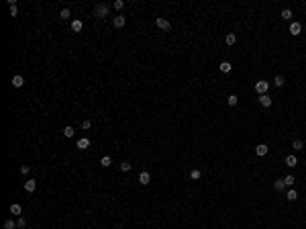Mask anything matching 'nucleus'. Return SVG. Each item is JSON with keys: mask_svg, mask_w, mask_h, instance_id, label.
<instances>
[{"mask_svg": "<svg viewBox=\"0 0 306 229\" xmlns=\"http://www.w3.org/2000/svg\"><path fill=\"white\" fill-rule=\"evenodd\" d=\"M284 182H286V186H290V188H292V184L296 182V178H294V176H286V178H284Z\"/></svg>", "mask_w": 306, "mask_h": 229, "instance_id": "nucleus-27", "label": "nucleus"}, {"mask_svg": "<svg viewBox=\"0 0 306 229\" xmlns=\"http://www.w3.org/2000/svg\"><path fill=\"white\" fill-rule=\"evenodd\" d=\"M273 188H276V190H284V188H286V182H284V178H277V180H273Z\"/></svg>", "mask_w": 306, "mask_h": 229, "instance_id": "nucleus-10", "label": "nucleus"}, {"mask_svg": "<svg viewBox=\"0 0 306 229\" xmlns=\"http://www.w3.org/2000/svg\"><path fill=\"white\" fill-rule=\"evenodd\" d=\"M20 172H23V174L27 176V174H29V172H31V168H29V166H23V168H20Z\"/></svg>", "mask_w": 306, "mask_h": 229, "instance_id": "nucleus-33", "label": "nucleus"}, {"mask_svg": "<svg viewBox=\"0 0 306 229\" xmlns=\"http://www.w3.org/2000/svg\"><path fill=\"white\" fill-rule=\"evenodd\" d=\"M121 170L122 172H129V170H131V164H129V162H122V164H121Z\"/></svg>", "mask_w": 306, "mask_h": 229, "instance_id": "nucleus-29", "label": "nucleus"}, {"mask_svg": "<svg viewBox=\"0 0 306 229\" xmlns=\"http://www.w3.org/2000/svg\"><path fill=\"white\" fill-rule=\"evenodd\" d=\"M235 41H237V35L235 33H228L227 37H224V43L227 45H235Z\"/></svg>", "mask_w": 306, "mask_h": 229, "instance_id": "nucleus-14", "label": "nucleus"}, {"mask_svg": "<svg viewBox=\"0 0 306 229\" xmlns=\"http://www.w3.org/2000/svg\"><path fill=\"white\" fill-rule=\"evenodd\" d=\"M110 164H112V162H110V158H108V156H104V158L100 160V166H104V168H108Z\"/></svg>", "mask_w": 306, "mask_h": 229, "instance_id": "nucleus-26", "label": "nucleus"}, {"mask_svg": "<svg viewBox=\"0 0 306 229\" xmlns=\"http://www.w3.org/2000/svg\"><path fill=\"white\" fill-rule=\"evenodd\" d=\"M73 133H76L73 127H65V129H63V135H65V137H73Z\"/></svg>", "mask_w": 306, "mask_h": 229, "instance_id": "nucleus-24", "label": "nucleus"}, {"mask_svg": "<svg viewBox=\"0 0 306 229\" xmlns=\"http://www.w3.org/2000/svg\"><path fill=\"white\" fill-rule=\"evenodd\" d=\"M267 151H269V147H267L265 143H259V145L255 147V153H257V156H267Z\"/></svg>", "mask_w": 306, "mask_h": 229, "instance_id": "nucleus-6", "label": "nucleus"}, {"mask_svg": "<svg viewBox=\"0 0 306 229\" xmlns=\"http://www.w3.org/2000/svg\"><path fill=\"white\" fill-rule=\"evenodd\" d=\"M282 19H284V21H290V19H292V10H290V8H284V10H282Z\"/></svg>", "mask_w": 306, "mask_h": 229, "instance_id": "nucleus-23", "label": "nucleus"}, {"mask_svg": "<svg viewBox=\"0 0 306 229\" xmlns=\"http://www.w3.org/2000/svg\"><path fill=\"white\" fill-rule=\"evenodd\" d=\"M284 84H286V80H284V76H276V78H273V86L282 88Z\"/></svg>", "mask_w": 306, "mask_h": 229, "instance_id": "nucleus-17", "label": "nucleus"}, {"mask_svg": "<svg viewBox=\"0 0 306 229\" xmlns=\"http://www.w3.org/2000/svg\"><path fill=\"white\" fill-rule=\"evenodd\" d=\"M82 27H84L82 21H73V23H72V31H76V33H80V31H82Z\"/></svg>", "mask_w": 306, "mask_h": 229, "instance_id": "nucleus-19", "label": "nucleus"}, {"mask_svg": "<svg viewBox=\"0 0 306 229\" xmlns=\"http://www.w3.org/2000/svg\"><path fill=\"white\" fill-rule=\"evenodd\" d=\"M125 23H126V19H125V16H117V19H114V27H117V29L125 27Z\"/></svg>", "mask_w": 306, "mask_h": 229, "instance_id": "nucleus-18", "label": "nucleus"}, {"mask_svg": "<svg viewBox=\"0 0 306 229\" xmlns=\"http://www.w3.org/2000/svg\"><path fill=\"white\" fill-rule=\"evenodd\" d=\"M90 127H92V123H90V121H82V129H90Z\"/></svg>", "mask_w": 306, "mask_h": 229, "instance_id": "nucleus-32", "label": "nucleus"}, {"mask_svg": "<svg viewBox=\"0 0 306 229\" xmlns=\"http://www.w3.org/2000/svg\"><path fill=\"white\" fill-rule=\"evenodd\" d=\"M122 6H125V2H122V0H117V2H114V8H117V10H121Z\"/></svg>", "mask_w": 306, "mask_h": 229, "instance_id": "nucleus-30", "label": "nucleus"}, {"mask_svg": "<svg viewBox=\"0 0 306 229\" xmlns=\"http://www.w3.org/2000/svg\"><path fill=\"white\" fill-rule=\"evenodd\" d=\"M16 225H19V227H24V225H27V221H24V219H23V217H20V219H19V221H16Z\"/></svg>", "mask_w": 306, "mask_h": 229, "instance_id": "nucleus-34", "label": "nucleus"}, {"mask_svg": "<svg viewBox=\"0 0 306 229\" xmlns=\"http://www.w3.org/2000/svg\"><path fill=\"white\" fill-rule=\"evenodd\" d=\"M23 84H24L23 76H15V78H12V86H15V88H20Z\"/></svg>", "mask_w": 306, "mask_h": 229, "instance_id": "nucleus-16", "label": "nucleus"}, {"mask_svg": "<svg viewBox=\"0 0 306 229\" xmlns=\"http://www.w3.org/2000/svg\"><path fill=\"white\" fill-rule=\"evenodd\" d=\"M139 182H141L143 186H147L151 182V176H149V172H141V174H139Z\"/></svg>", "mask_w": 306, "mask_h": 229, "instance_id": "nucleus-7", "label": "nucleus"}, {"mask_svg": "<svg viewBox=\"0 0 306 229\" xmlns=\"http://www.w3.org/2000/svg\"><path fill=\"white\" fill-rule=\"evenodd\" d=\"M8 6H10V16H16V15H19V8H16V2H15V0H8Z\"/></svg>", "mask_w": 306, "mask_h": 229, "instance_id": "nucleus-13", "label": "nucleus"}, {"mask_svg": "<svg viewBox=\"0 0 306 229\" xmlns=\"http://www.w3.org/2000/svg\"><path fill=\"white\" fill-rule=\"evenodd\" d=\"M59 16H61V19H68V16H69V8H63V10H61V15H59Z\"/></svg>", "mask_w": 306, "mask_h": 229, "instance_id": "nucleus-31", "label": "nucleus"}, {"mask_svg": "<svg viewBox=\"0 0 306 229\" xmlns=\"http://www.w3.org/2000/svg\"><path fill=\"white\" fill-rule=\"evenodd\" d=\"M219 70H220V72H223V74H228V72H231V70H233V66H231V63H228V62H220Z\"/></svg>", "mask_w": 306, "mask_h": 229, "instance_id": "nucleus-9", "label": "nucleus"}, {"mask_svg": "<svg viewBox=\"0 0 306 229\" xmlns=\"http://www.w3.org/2000/svg\"><path fill=\"white\" fill-rule=\"evenodd\" d=\"M292 147H294V149H296V151H300V149H304V143H302L300 139H296V141L292 143Z\"/></svg>", "mask_w": 306, "mask_h": 229, "instance_id": "nucleus-25", "label": "nucleus"}, {"mask_svg": "<svg viewBox=\"0 0 306 229\" xmlns=\"http://www.w3.org/2000/svg\"><path fill=\"white\" fill-rule=\"evenodd\" d=\"M108 12H110V8H108L106 4H96L94 6V16H98V19H106Z\"/></svg>", "mask_w": 306, "mask_h": 229, "instance_id": "nucleus-1", "label": "nucleus"}, {"mask_svg": "<svg viewBox=\"0 0 306 229\" xmlns=\"http://www.w3.org/2000/svg\"><path fill=\"white\" fill-rule=\"evenodd\" d=\"M227 100H228V104H231V107H237V103H239V96H237V94H231V96H228Z\"/></svg>", "mask_w": 306, "mask_h": 229, "instance_id": "nucleus-21", "label": "nucleus"}, {"mask_svg": "<svg viewBox=\"0 0 306 229\" xmlns=\"http://www.w3.org/2000/svg\"><path fill=\"white\" fill-rule=\"evenodd\" d=\"M286 199H288V200H296V199H298V192H296L294 188H290V190H288V195H286Z\"/></svg>", "mask_w": 306, "mask_h": 229, "instance_id": "nucleus-20", "label": "nucleus"}, {"mask_svg": "<svg viewBox=\"0 0 306 229\" xmlns=\"http://www.w3.org/2000/svg\"><path fill=\"white\" fill-rule=\"evenodd\" d=\"M286 166H288V168H294V166H298V160H296V156H288V158H286Z\"/></svg>", "mask_w": 306, "mask_h": 229, "instance_id": "nucleus-12", "label": "nucleus"}, {"mask_svg": "<svg viewBox=\"0 0 306 229\" xmlns=\"http://www.w3.org/2000/svg\"><path fill=\"white\" fill-rule=\"evenodd\" d=\"M16 227H19V225H16L12 219H6L4 221V229H16Z\"/></svg>", "mask_w": 306, "mask_h": 229, "instance_id": "nucleus-22", "label": "nucleus"}, {"mask_svg": "<svg viewBox=\"0 0 306 229\" xmlns=\"http://www.w3.org/2000/svg\"><path fill=\"white\" fill-rule=\"evenodd\" d=\"M155 25L159 27V29H163V31H170L171 29L170 21H167V19H161V16H159V19H155Z\"/></svg>", "mask_w": 306, "mask_h": 229, "instance_id": "nucleus-3", "label": "nucleus"}, {"mask_svg": "<svg viewBox=\"0 0 306 229\" xmlns=\"http://www.w3.org/2000/svg\"><path fill=\"white\" fill-rule=\"evenodd\" d=\"M10 213H12V215H20V213H23V207L16 205V203H12V205H10Z\"/></svg>", "mask_w": 306, "mask_h": 229, "instance_id": "nucleus-15", "label": "nucleus"}, {"mask_svg": "<svg viewBox=\"0 0 306 229\" xmlns=\"http://www.w3.org/2000/svg\"><path fill=\"white\" fill-rule=\"evenodd\" d=\"M255 90H257L259 96H261V94H267V90H269V82H265V80H259V82L255 84Z\"/></svg>", "mask_w": 306, "mask_h": 229, "instance_id": "nucleus-2", "label": "nucleus"}, {"mask_svg": "<svg viewBox=\"0 0 306 229\" xmlns=\"http://www.w3.org/2000/svg\"><path fill=\"white\" fill-rule=\"evenodd\" d=\"M200 176H202V174H200V170H192V172H190V178H192V180H198Z\"/></svg>", "mask_w": 306, "mask_h": 229, "instance_id": "nucleus-28", "label": "nucleus"}, {"mask_svg": "<svg viewBox=\"0 0 306 229\" xmlns=\"http://www.w3.org/2000/svg\"><path fill=\"white\" fill-rule=\"evenodd\" d=\"M300 33H302V25L300 23H290V35L296 37V35H300Z\"/></svg>", "mask_w": 306, "mask_h": 229, "instance_id": "nucleus-4", "label": "nucleus"}, {"mask_svg": "<svg viewBox=\"0 0 306 229\" xmlns=\"http://www.w3.org/2000/svg\"><path fill=\"white\" fill-rule=\"evenodd\" d=\"M35 188H37V182L35 180H27L24 182V190H27V192H33Z\"/></svg>", "mask_w": 306, "mask_h": 229, "instance_id": "nucleus-11", "label": "nucleus"}, {"mask_svg": "<svg viewBox=\"0 0 306 229\" xmlns=\"http://www.w3.org/2000/svg\"><path fill=\"white\" fill-rule=\"evenodd\" d=\"M259 104H261V107H272V96H269V94H261V96H259Z\"/></svg>", "mask_w": 306, "mask_h": 229, "instance_id": "nucleus-5", "label": "nucleus"}, {"mask_svg": "<svg viewBox=\"0 0 306 229\" xmlns=\"http://www.w3.org/2000/svg\"><path fill=\"white\" fill-rule=\"evenodd\" d=\"M88 147H90V139H88V137L78 139V149H88Z\"/></svg>", "mask_w": 306, "mask_h": 229, "instance_id": "nucleus-8", "label": "nucleus"}]
</instances>
